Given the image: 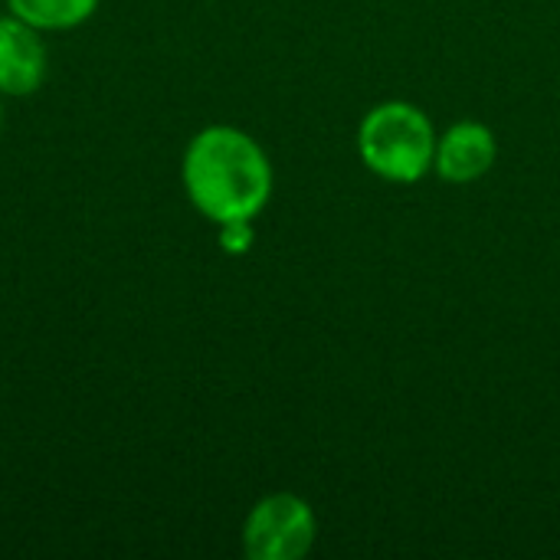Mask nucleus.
<instances>
[{"label":"nucleus","instance_id":"39448f33","mask_svg":"<svg viewBox=\"0 0 560 560\" xmlns=\"http://www.w3.org/2000/svg\"><path fill=\"white\" fill-rule=\"evenodd\" d=\"M495 154H499V144H495L492 128L479 121H459L443 138H436L433 167L450 184H472L482 174H489V167L495 164Z\"/></svg>","mask_w":560,"mask_h":560},{"label":"nucleus","instance_id":"20e7f679","mask_svg":"<svg viewBox=\"0 0 560 560\" xmlns=\"http://www.w3.org/2000/svg\"><path fill=\"white\" fill-rule=\"evenodd\" d=\"M46 79V46L36 26L20 16H0V92L30 95Z\"/></svg>","mask_w":560,"mask_h":560},{"label":"nucleus","instance_id":"0eeeda50","mask_svg":"<svg viewBox=\"0 0 560 560\" xmlns=\"http://www.w3.org/2000/svg\"><path fill=\"white\" fill-rule=\"evenodd\" d=\"M0 128H3V108H0Z\"/></svg>","mask_w":560,"mask_h":560},{"label":"nucleus","instance_id":"f257e3e1","mask_svg":"<svg viewBox=\"0 0 560 560\" xmlns=\"http://www.w3.org/2000/svg\"><path fill=\"white\" fill-rule=\"evenodd\" d=\"M184 187L207 220L249 223L269 203L272 164L246 131L213 125L187 144Z\"/></svg>","mask_w":560,"mask_h":560},{"label":"nucleus","instance_id":"f03ea898","mask_svg":"<svg viewBox=\"0 0 560 560\" xmlns=\"http://www.w3.org/2000/svg\"><path fill=\"white\" fill-rule=\"evenodd\" d=\"M358 151L368 171L394 184L420 180L436 158L433 121L410 102H384L371 108L358 128Z\"/></svg>","mask_w":560,"mask_h":560},{"label":"nucleus","instance_id":"423d86ee","mask_svg":"<svg viewBox=\"0 0 560 560\" xmlns=\"http://www.w3.org/2000/svg\"><path fill=\"white\" fill-rule=\"evenodd\" d=\"M13 16L36 30H72L85 23L98 0H7Z\"/></svg>","mask_w":560,"mask_h":560},{"label":"nucleus","instance_id":"7ed1b4c3","mask_svg":"<svg viewBox=\"0 0 560 560\" xmlns=\"http://www.w3.org/2000/svg\"><path fill=\"white\" fill-rule=\"evenodd\" d=\"M318 522L305 499L276 492L256 502L243 525V548L253 560H299L315 545Z\"/></svg>","mask_w":560,"mask_h":560}]
</instances>
